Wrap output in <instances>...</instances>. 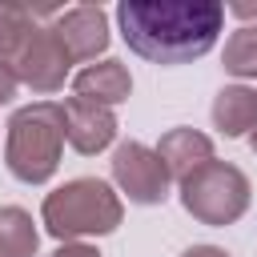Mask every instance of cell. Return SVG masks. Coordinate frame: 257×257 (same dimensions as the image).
<instances>
[{
	"mask_svg": "<svg viewBox=\"0 0 257 257\" xmlns=\"http://www.w3.org/2000/svg\"><path fill=\"white\" fill-rule=\"evenodd\" d=\"M249 149H253V153H257V128H253V133H249Z\"/></svg>",
	"mask_w": 257,
	"mask_h": 257,
	"instance_id": "cell-17",
	"label": "cell"
},
{
	"mask_svg": "<svg viewBox=\"0 0 257 257\" xmlns=\"http://www.w3.org/2000/svg\"><path fill=\"white\" fill-rule=\"evenodd\" d=\"M116 28L128 52L145 60L189 64L217 44L225 28V4L221 0H120Z\"/></svg>",
	"mask_w": 257,
	"mask_h": 257,
	"instance_id": "cell-1",
	"label": "cell"
},
{
	"mask_svg": "<svg viewBox=\"0 0 257 257\" xmlns=\"http://www.w3.org/2000/svg\"><path fill=\"white\" fill-rule=\"evenodd\" d=\"M177 197H181V205H185V213L193 221L225 229V225L245 217L253 189H249V177L237 165L213 157L201 169H193L185 181H177Z\"/></svg>",
	"mask_w": 257,
	"mask_h": 257,
	"instance_id": "cell-4",
	"label": "cell"
},
{
	"mask_svg": "<svg viewBox=\"0 0 257 257\" xmlns=\"http://www.w3.org/2000/svg\"><path fill=\"white\" fill-rule=\"evenodd\" d=\"M221 64L237 80H257V24H237L225 40Z\"/></svg>",
	"mask_w": 257,
	"mask_h": 257,
	"instance_id": "cell-13",
	"label": "cell"
},
{
	"mask_svg": "<svg viewBox=\"0 0 257 257\" xmlns=\"http://www.w3.org/2000/svg\"><path fill=\"white\" fill-rule=\"evenodd\" d=\"M40 249V229L28 209L20 205H0V257H36Z\"/></svg>",
	"mask_w": 257,
	"mask_h": 257,
	"instance_id": "cell-12",
	"label": "cell"
},
{
	"mask_svg": "<svg viewBox=\"0 0 257 257\" xmlns=\"http://www.w3.org/2000/svg\"><path fill=\"white\" fill-rule=\"evenodd\" d=\"M4 165L24 185H44L60 169L64 153V112L56 100H32L8 116Z\"/></svg>",
	"mask_w": 257,
	"mask_h": 257,
	"instance_id": "cell-3",
	"label": "cell"
},
{
	"mask_svg": "<svg viewBox=\"0 0 257 257\" xmlns=\"http://www.w3.org/2000/svg\"><path fill=\"white\" fill-rule=\"evenodd\" d=\"M181 257H229V253H225L221 245H189Z\"/></svg>",
	"mask_w": 257,
	"mask_h": 257,
	"instance_id": "cell-16",
	"label": "cell"
},
{
	"mask_svg": "<svg viewBox=\"0 0 257 257\" xmlns=\"http://www.w3.org/2000/svg\"><path fill=\"white\" fill-rule=\"evenodd\" d=\"M16 88H20V80L12 76V68L0 60V104H8L12 96H16Z\"/></svg>",
	"mask_w": 257,
	"mask_h": 257,
	"instance_id": "cell-15",
	"label": "cell"
},
{
	"mask_svg": "<svg viewBox=\"0 0 257 257\" xmlns=\"http://www.w3.org/2000/svg\"><path fill=\"white\" fill-rule=\"evenodd\" d=\"M48 257H100V249L88 245V241H64V245H56Z\"/></svg>",
	"mask_w": 257,
	"mask_h": 257,
	"instance_id": "cell-14",
	"label": "cell"
},
{
	"mask_svg": "<svg viewBox=\"0 0 257 257\" xmlns=\"http://www.w3.org/2000/svg\"><path fill=\"white\" fill-rule=\"evenodd\" d=\"M72 92L84 96V100H96V104L112 108V104L128 100L133 76H128V68H124L120 60L104 56V60H96V64H84V68L72 76Z\"/></svg>",
	"mask_w": 257,
	"mask_h": 257,
	"instance_id": "cell-9",
	"label": "cell"
},
{
	"mask_svg": "<svg viewBox=\"0 0 257 257\" xmlns=\"http://www.w3.org/2000/svg\"><path fill=\"white\" fill-rule=\"evenodd\" d=\"M60 112H64V141L80 157L104 153L116 141V112L112 108H104L96 100H84V96H68L60 104Z\"/></svg>",
	"mask_w": 257,
	"mask_h": 257,
	"instance_id": "cell-8",
	"label": "cell"
},
{
	"mask_svg": "<svg viewBox=\"0 0 257 257\" xmlns=\"http://www.w3.org/2000/svg\"><path fill=\"white\" fill-rule=\"evenodd\" d=\"M157 157L161 165L169 169L173 181H185L193 169H201L205 161H213V137L197 133V128H169L161 141H157Z\"/></svg>",
	"mask_w": 257,
	"mask_h": 257,
	"instance_id": "cell-10",
	"label": "cell"
},
{
	"mask_svg": "<svg viewBox=\"0 0 257 257\" xmlns=\"http://www.w3.org/2000/svg\"><path fill=\"white\" fill-rule=\"evenodd\" d=\"M124 221L120 193L100 177H72L60 189H52L40 205V225L64 245L84 237H108Z\"/></svg>",
	"mask_w": 257,
	"mask_h": 257,
	"instance_id": "cell-2",
	"label": "cell"
},
{
	"mask_svg": "<svg viewBox=\"0 0 257 257\" xmlns=\"http://www.w3.org/2000/svg\"><path fill=\"white\" fill-rule=\"evenodd\" d=\"M52 32L60 36L64 52L76 60H96L104 56L112 32H108V12L100 4H72V8H60L56 20H52Z\"/></svg>",
	"mask_w": 257,
	"mask_h": 257,
	"instance_id": "cell-7",
	"label": "cell"
},
{
	"mask_svg": "<svg viewBox=\"0 0 257 257\" xmlns=\"http://www.w3.org/2000/svg\"><path fill=\"white\" fill-rule=\"evenodd\" d=\"M112 181L133 205H161L173 185L157 149H149L141 141H124L112 149Z\"/></svg>",
	"mask_w": 257,
	"mask_h": 257,
	"instance_id": "cell-6",
	"label": "cell"
},
{
	"mask_svg": "<svg viewBox=\"0 0 257 257\" xmlns=\"http://www.w3.org/2000/svg\"><path fill=\"white\" fill-rule=\"evenodd\" d=\"M213 128L221 137H249L257 128V88L225 84L213 96Z\"/></svg>",
	"mask_w": 257,
	"mask_h": 257,
	"instance_id": "cell-11",
	"label": "cell"
},
{
	"mask_svg": "<svg viewBox=\"0 0 257 257\" xmlns=\"http://www.w3.org/2000/svg\"><path fill=\"white\" fill-rule=\"evenodd\" d=\"M4 64L12 68V76L20 84H28L32 92H56L64 88L68 80V68H72V56L64 52L60 36L52 32V24H40L32 20L28 32L12 44V52L4 56Z\"/></svg>",
	"mask_w": 257,
	"mask_h": 257,
	"instance_id": "cell-5",
	"label": "cell"
}]
</instances>
